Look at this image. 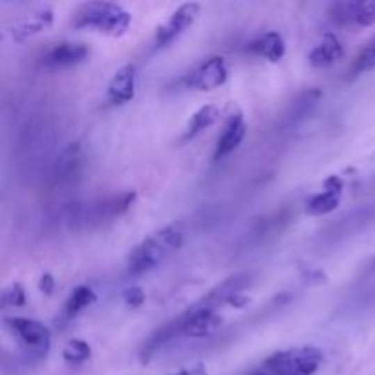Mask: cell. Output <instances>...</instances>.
Returning a JSON list of instances; mask_svg holds the SVG:
<instances>
[{
  "mask_svg": "<svg viewBox=\"0 0 375 375\" xmlns=\"http://www.w3.org/2000/svg\"><path fill=\"white\" fill-rule=\"evenodd\" d=\"M63 359L70 366H81L92 359V348L83 339H72L63 348Z\"/></svg>",
  "mask_w": 375,
  "mask_h": 375,
  "instance_id": "cell-21",
  "label": "cell"
},
{
  "mask_svg": "<svg viewBox=\"0 0 375 375\" xmlns=\"http://www.w3.org/2000/svg\"><path fill=\"white\" fill-rule=\"evenodd\" d=\"M321 193L313 194V196L308 200L306 211L311 216H324V214H330V212L335 211L339 207L342 198V191H344V182H342L341 176H330V178L324 179L322 183Z\"/></svg>",
  "mask_w": 375,
  "mask_h": 375,
  "instance_id": "cell-13",
  "label": "cell"
},
{
  "mask_svg": "<svg viewBox=\"0 0 375 375\" xmlns=\"http://www.w3.org/2000/svg\"><path fill=\"white\" fill-rule=\"evenodd\" d=\"M39 292L45 295H51L55 292V278L51 273H42L39 278Z\"/></svg>",
  "mask_w": 375,
  "mask_h": 375,
  "instance_id": "cell-25",
  "label": "cell"
},
{
  "mask_svg": "<svg viewBox=\"0 0 375 375\" xmlns=\"http://www.w3.org/2000/svg\"><path fill=\"white\" fill-rule=\"evenodd\" d=\"M200 11H202V6L196 2H187V4L176 8L163 24L158 26V30L154 33V49L167 48L168 45H173L179 35L185 33L196 22Z\"/></svg>",
  "mask_w": 375,
  "mask_h": 375,
  "instance_id": "cell-8",
  "label": "cell"
},
{
  "mask_svg": "<svg viewBox=\"0 0 375 375\" xmlns=\"http://www.w3.org/2000/svg\"><path fill=\"white\" fill-rule=\"evenodd\" d=\"M322 360L324 353L317 346H296L275 351L246 375H313Z\"/></svg>",
  "mask_w": 375,
  "mask_h": 375,
  "instance_id": "cell-3",
  "label": "cell"
},
{
  "mask_svg": "<svg viewBox=\"0 0 375 375\" xmlns=\"http://www.w3.org/2000/svg\"><path fill=\"white\" fill-rule=\"evenodd\" d=\"M344 57V46L335 33H324L319 45L311 48L308 63L313 68H330Z\"/></svg>",
  "mask_w": 375,
  "mask_h": 375,
  "instance_id": "cell-16",
  "label": "cell"
},
{
  "mask_svg": "<svg viewBox=\"0 0 375 375\" xmlns=\"http://www.w3.org/2000/svg\"><path fill=\"white\" fill-rule=\"evenodd\" d=\"M330 19L339 26H372L375 22V0L335 2L330 6Z\"/></svg>",
  "mask_w": 375,
  "mask_h": 375,
  "instance_id": "cell-10",
  "label": "cell"
},
{
  "mask_svg": "<svg viewBox=\"0 0 375 375\" xmlns=\"http://www.w3.org/2000/svg\"><path fill=\"white\" fill-rule=\"evenodd\" d=\"M247 54L266 59L269 63H278L286 55V40L278 31H266L249 40L246 46Z\"/></svg>",
  "mask_w": 375,
  "mask_h": 375,
  "instance_id": "cell-15",
  "label": "cell"
},
{
  "mask_svg": "<svg viewBox=\"0 0 375 375\" xmlns=\"http://www.w3.org/2000/svg\"><path fill=\"white\" fill-rule=\"evenodd\" d=\"M321 97L322 92L319 88H310L306 90V92H302V94L293 101L289 110H287L286 114L287 123L295 125L298 123V121H302V119H306L308 115L315 110L317 103L321 101Z\"/></svg>",
  "mask_w": 375,
  "mask_h": 375,
  "instance_id": "cell-20",
  "label": "cell"
},
{
  "mask_svg": "<svg viewBox=\"0 0 375 375\" xmlns=\"http://www.w3.org/2000/svg\"><path fill=\"white\" fill-rule=\"evenodd\" d=\"M246 134H247L246 118H244V114L240 110H234V112L228 118L225 127H223V132L220 134V138H218L214 152H212V159H214V161H220V159L231 156V154L242 145V141L246 139Z\"/></svg>",
  "mask_w": 375,
  "mask_h": 375,
  "instance_id": "cell-12",
  "label": "cell"
},
{
  "mask_svg": "<svg viewBox=\"0 0 375 375\" xmlns=\"http://www.w3.org/2000/svg\"><path fill=\"white\" fill-rule=\"evenodd\" d=\"M83 147L79 143H70L63 148L59 158L55 159L49 173V182L51 185H68L75 178H79L83 170Z\"/></svg>",
  "mask_w": 375,
  "mask_h": 375,
  "instance_id": "cell-11",
  "label": "cell"
},
{
  "mask_svg": "<svg viewBox=\"0 0 375 375\" xmlns=\"http://www.w3.org/2000/svg\"><path fill=\"white\" fill-rule=\"evenodd\" d=\"M168 375H209L207 370H205V366L202 365H194L189 366V368H182L178 372H173V374Z\"/></svg>",
  "mask_w": 375,
  "mask_h": 375,
  "instance_id": "cell-26",
  "label": "cell"
},
{
  "mask_svg": "<svg viewBox=\"0 0 375 375\" xmlns=\"http://www.w3.org/2000/svg\"><path fill=\"white\" fill-rule=\"evenodd\" d=\"M97 301V295L90 286H77L75 289H72L70 296L66 298L63 311H61V322L63 324H68L70 321H74L75 317L79 315L81 311H84L86 308H90L92 304H95Z\"/></svg>",
  "mask_w": 375,
  "mask_h": 375,
  "instance_id": "cell-19",
  "label": "cell"
},
{
  "mask_svg": "<svg viewBox=\"0 0 375 375\" xmlns=\"http://www.w3.org/2000/svg\"><path fill=\"white\" fill-rule=\"evenodd\" d=\"M132 15L123 6L114 2H86L74 15V28L92 30L109 37H121L129 31Z\"/></svg>",
  "mask_w": 375,
  "mask_h": 375,
  "instance_id": "cell-4",
  "label": "cell"
},
{
  "mask_svg": "<svg viewBox=\"0 0 375 375\" xmlns=\"http://www.w3.org/2000/svg\"><path fill=\"white\" fill-rule=\"evenodd\" d=\"M218 119H220V109H218L216 104H203V106H200V109L189 118L187 125H185V129H183L182 132V138H179V143L193 141L200 134L211 129Z\"/></svg>",
  "mask_w": 375,
  "mask_h": 375,
  "instance_id": "cell-17",
  "label": "cell"
},
{
  "mask_svg": "<svg viewBox=\"0 0 375 375\" xmlns=\"http://www.w3.org/2000/svg\"><path fill=\"white\" fill-rule=\"evenodd\" d=\"M185 242V231L179 223H168L158 231L150 232L138 246L130 251L127 258V271L129 275L139 277L152 271L179 251Z\"/></svg>",
  "mask_w": 375,
  "mask_h": 375,
  "instance_id": "cell-1",
  "label": "cell"
},
{
  "mask_svg": "<svg viewBox=\"0 0 375 375\" xmlns=\"http://www.w3.org/2000/svg\"><path fill=\"white\" fill-rule=\"evenodd\" d=\"M123 302L129 308H139L143 306L145 302V292L139 286H132L123 292Z\"/></svg>",
  "mask_w": 375,
  "mask_h": 375,
  "instance_id": "cell-24",
  "label": "cell"
},
{
  "mask_svg": "<svg viewBox=\"0 0 375 375\" xmlns=\"http://www.w3.org/2000/svg\"><path fill=\"white\" fill-rule=\"evenodd\" d=\"M51 24H54V10L49 6H45L39 11H35L33 15H30V19H24L22 22H19L11 30V35H13V39L17 42H24V40H28L33 35L48 30Z\"/></svg>",
  "mask_w": 375,
  "mask_h": 375,
  "instance_id": "cell-18",
  "label": "cell"
},
{
  "mask_svg": "<svg viewBox=\"0 0 375 375\" xmlns=\"http://www.w3.org/2000/svg\"><path fill=\"white\" fill-rule=\"evenodd\" d=\"M168 322H170L176 337L185 335L191 339H203V337L212 335L222 326V317L216 308H211L203 304L202 301H198L185 313Z\"/></svg>",
  "mask_w": 375,
  "mask_h": 375,
  "instance_id": "cell-6",
  "label": "cell"
},
{
  "mask_svg": "<svg viewBox=\"0 0 375 375\" xmlns=\"http://www.w3.org/2000/svg\"><path fill=\"white\" fill-rule=\"evenodd\" d=\"M228 63L220 55H212L183 75L182 84L185 88L196 92H212L228 83Z\"/></svg>",
  "mask_w": 375,
  "mask_h": 375,
  "instance_id": "cell-7",
  "label": "cell"
},
{
  "mask_svg": "<svg viewBox=\"0 0 375 375\" xmlns=\"http://www.w3.org/2000/svg\"><path fill=\"white\" fill-rule=\"evenodd\" d=\"M2 304L6 308H22L26 304V292L22 284L19 282H11L10 286L6 287L2 293Z\"/></svg>",
  "mask_w": 375,
  "mask_h": 375,
  "instance_id": "cell-23",
  "label": "cell"
},
{
  "mask_svg": "<svg viewBox=\"0 0 375 375\" xmlns=\"http://www.w3.org/2000/svg\"><path fill=\"white\" fill-rule=\"evenodd\" d=\"M375 68V37L372 39V42L368 46L362 48L359 55L353 61V66H351V74H362V72H370Z\"/></svg>",
  "mask_w": 375,
  "mask_h": 375,
  "instance_id": "cell-22",
  "label": "cell"
},
{
  "mask_svg": "<svg viewBox=\"0 0 375 375\" xmlns=\"http://www.w3.org/2000/svg\"><path fill=\"white\" fill-rule=\"evenodd\" d=\"M4 324L31 360H40L48 356L51 348V333L42 322L24 317H6Z\"/></svg>",
  "mask_w": 375,
  "mask_h": 375,
  "instance_id": "cell-5",
  "label": "cell"
},
{
  "mask_svg": "<svg viewBox=\"0 0 375 375\" xmlns=\"http://www.w3.org/2000/svg\"><path fill=\"white\" fill-rule=\"evenodd\" d=\"M136 191H125L104 198H95L84 203H72L65 209V222L72 229L99 228L106 222H114L123 216L136 202Z\"/></svg>",
  "mask_w": 375,
  "mask_h": 375,
  "instance_id": "cell-2",
  "label": "cell"
},
{
  "mask_svg": "<svg viewBox=\"0 0 375 375\" xmlns=\"http://www.w3.org/2000/svg\"><path fill=\"white\" fill-rule=\"evenodd\" d=\"M90 48L84 42H74V40H61L57 45L49 46L42 57L40 65L48 70H63L81 65L88 59Z\"/></svg>",
  "mask_w": 375,
  "mask_h": 375,
  "instance_id": "cell-9",
  "label": "cell"
},
{
  "mask_svg": "<svg viewBox=\"0 0 375 375\" xmlns=\"http://www.w3.org/2000/svg\"><path fill=\"white\" fill-rule=\"evenodd\" d=\"M138 90V70L134 65H125L118 70L106 88V103L112 106L130 103Z\"/></svg>",
  "mask_w": 375,
  "mask_h": 375,
  "instance_id": "cell-14",
  "label": "cell"
}]
</instances>
